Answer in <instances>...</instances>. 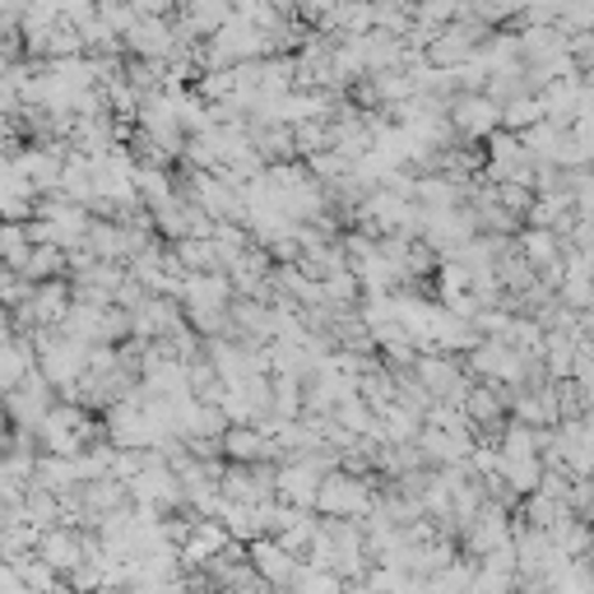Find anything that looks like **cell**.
I'll return each mask as SVG.
<instances>
[{
	"instance_id": "obj_1",
	"label": "cell",
	"mask_w": 594,
	"mask_h": 594,
	"mask_svg": "<svg viewBox=\"0 0 594 594\" xmlns=\"http://www.w3.org/2000/svg\"><path fill=\"white\" fill-rule=\"evenodd\" d=\"M126 37H130V47L140 52V56H153V61H158V56H168V52L176 47V37H182V33H172V28L163 24V19L145 14L140 24H135V28L126 33Z\"/></svg>"
}]
</instances>
